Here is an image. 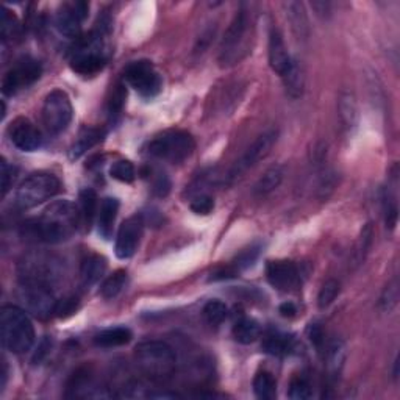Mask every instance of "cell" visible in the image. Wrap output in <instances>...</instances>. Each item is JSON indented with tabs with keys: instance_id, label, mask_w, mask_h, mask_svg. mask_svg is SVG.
I'll use <instances>...</instances> for the list:
<instances>
[{
	"instance_id": "6",
	"label": "cell",
	"mask_w": 400,
	"mask_h": 400,
	"mask_svg": "<svg viewBox=\"0 0 400 400\" xmlns=\"http://www.w3.org/2000/svg\"><path fill=\"white\" fill-rule=\"evenodd\" d=\"M61 183L54 174L35 172L25 179L16 191V205L22 210L38 206L60 193Z\"/></svg>"
},
{
	"instance_id": "45",
	"label": "cell",
	"mask_w": 400,
	"mask_h": 400,
	"mask_svg": "<svg viewBox=\"0 0 400 400\" xmlns=\"http://www.w3.org/2000/svg\"><path fill=\"white\" fill-rule=\"evenodd\" d=\"M2 194L6 196L8 189L11 188V183L14 180V169L8 164L5 160H2Z\"/></svg>"
},
{
	"instance_id": "12",
	"label": "cell",
	"mask_w": 400,
	"mask_h": 400,
	"mask_svg": "<svg viewBox=\"0 0 400 400\" xmlns=\"http://www.w3.org/2000/svg\"><path fill=\"white\" fill-rule=\"evenodd\" d=\"M89 5L85 2L64 4L56 13V29L66 38L79 39L81 33V22L86 19Z\"/></svg>"
},
{
	"instance_id": "15",
	"label": "cell",
	"mask_w": 400,
	"mask_h": 400,
	"mask_svg": "<svg viewBox=\"0 0 400 400\" xmlns=\"http://www.w3.org/2000/svg\"><path fill=\"white\" fill-rule=\"evenodd\" d=\"M8 136L14 147H18L22 152H35L43 144L39 130L29 119L19 118L11 122L8 129Z\"/></svg>"
},
{
	"instance_id": "16",
	"label": "cell",
	"mask_w": 400,
	"mask_h": 400,
	"mask_svg": "<svg viewBox=\"0 0 400 400\" xmlns=\"http://www.w3.org/2000/svg\"><path fill=\"white\" fill-rule=\"evenodd\" d=\"M266 275H268L271 285L279 291H291L300 281L297 266L293 261L286 260L269 261L268 268H266Z\"/></svg>"
},
{
	"instance_id": "26",
	"label": "cell",
	"mask_w": 400,
	"mask_h": 400,
	"mask_svg": "<svg viewBox=\"0 0 400 400\" xmlns=\"http://www.w3.org/2000/svg\"><path fill=\"white\" fill-rule=\"evenodd\" d=\"M294 338L288 335H281V333H275V335L266 336L263 341V350L266 354L274 356H285L289 355L294 350Z\"/></svg>"
},
{
	"instance_id": "9",
	"label": "cell",
	"mask_w": 400,
	"mask_h": 400,
	"mask_svg": "<svg viewBox=\"0 0 400 400\" xmlns=\"http://www.w3.org/2000/svg\"><path fill=\"white\" fill-rule=\"evenodd\" d=\"M74 116V108L69 96L61 89H54L44 99L43 122L52 135H60L69 127Z\"/></svg>"
},
{
	"instance_id": "43",
	"label": "cell",
	"mask_w": 400,
	"mask_h": 400,
	"mask_svg": "<svg viewBox=\"0 0 400 400\" xmlns=\"http://www.w3.org/2000/svg\"><path fill=\"white\" fill-rule=\"evenodd\" d=\"M308 338H310L313 346L318 349L319 352H322L325 344V335L319 324H310V327H308Z\"/></svg>"
},
{
	"instance_id": "20",
	"label": "cell",
	"mask_w": 400,
	"mask_h": 400,
	"mask_svg": "<svg viewBox=\"0 0 400 400\" xmlns=\"http://www.w3.org/2000/svg\"><path fill=\"white\" fill-rule=\"evenodd\" d=\"M324 356H325V366H327L330 377L338 379L341 371H343V368H344V361L347 356L344 341L339 338L331 339L330 343L325 346Z\"/></svg>"
},
{
	"instance_id": "1",
	"label": "cell",
	"mask_w": 400,
	"mask_h": 400,
	"mask_svg": "<svg viewBox=\"0 0 400 400\" xmlns=\"http://www.w3.org/2000/svg\"><path fill=\"white\" fill-rule=\"evenodd\" d=\"M80 213L68 200H60L46 208L36 219L24 224L22 235L39 243L56 244L69 239L79 227Z\"/></svg>"
},
{
	"instance_id": "8",
	"label": "cell",
	"mask_w": 400,
	"mask_h": 400,
	"mask_svg": "<svg viewBox=\"0 0 400 400\" xmlns=\"http://www.w3.org/2000/svg\"><path fill=\"white\" fill-rule=\"evenodd\" d=\"M277 139H279V131L275 129H271L268 131L261 133L260 136H256L254 143L247 147L243 156L233 164V168L230 169L224 181L227 183V185H231V183H235L238 179L243 177L244 172L252 169L254 166H256L271 154V150L275 146V143H277Z\"/></svg>"
},
{
	"instance_id": "24",
	"label": "cell",
	"mask_w": 400,
	"mask_h": 400,
	"mask_svg": "<svg viewBox=\"0 0 400 400\" xmlns=\"http://www.w3.org/2000/svg\"><path fill=\"white\" fill-rule=\"evenodd\" d=\"M104 139V130L97 127H85L81 129L77 139L72 144L71 149V156L72 158H80L81 155H85L89 149H93L97 146L100 141Z\"/></svg>"
},
{
	"instance_id": "36",
	"label": "cell",
	"mask_w": 400,
	"mask_h": 400,
	"mask_svg": "<svg viewBox=\"0 0 400 400\" xmlns=\"http://www.w3.org/2000/svg\"><path fill=\"white\" fill-rule=\"evenodd\" d=\"M397 300H399V281L397 279H393L388 283V286L383 289L379 300V308L381 311L389 313L397 305Z\"/></svg>"
},
{
	"instance_id": "14",
	"label": "cell",
	"mask_w": 400,
	"mask_h": 400,
	"mask_svg": "<svg viewBox=\"0 0 400 400\" xmlns=\"http://www.w3.org/2000/svg\"><path fill=\"white\" fill-rule=\"evenodd\" d=\"M143 229L144 221L141 216H131L121 225L118 238H116V255L118 258L127 260V258L135 255L141 236H143Z\"/></svg>"
},
{
	"instance_id": "18",
	"label": "cell",
	"mask_w": 400,
	"mask_h": 400,
	"mask_svg": "<svg viewBox=\"0 0 400 400\" xmlns=\"http://www.w3.org/2000/svg\"><path fill=\"white\" fill-rule=\"evenodd\" d=\"M338 116L341 121V127L350 135L358 125V105L354 93L343 91L338 99Z\"/></svg>"
},
{
	"instance_id": "31",
	"label": "cell",
	"mask_w": 400,
	"mask_h": 400,
	"mask_svg": "<svg viewBox=\"0 0 400 400\" xmlns=\"http://www.w3.org/2000/svg\"><path fill=\"white\" fill-rule=\"evenodd\" d=\"M254 391L258 399L272 400L277 396V381L269 372H258L254 379Z\"/></svg>"
},
{
	"instance_id": "25",
	"label": "cell",
	"mask_w": 400,
	"mask_h": 400,
	"mask_svg": "<svg viewBox=\"0 0 400 400\" xmlns=\"http://www.w3.org/2000/svg\"><path fill=\"white\" fill-rule=\"evenodd\" d=\"M131 338H133V335H131L130 329H127V327H113V329L100 331L99 335L94 338V343L99 347L111 349V347H121V346L129 344Z\"/></svg>"
},
{
	"instance_id": "35",
	"label": "cell",
	"mask_w": 400,
	"mask_h": 400,
	"mask_svg": "<svg viewBox=\"0 0 400 400\" xmlns=\"http://www.w3.org/2000/svg\"><path fill=\"white\" fill-rule=\"evenodd\" d=\"M339 289H341V285L338 280L330 279L324 283L319 294H318V306L321 308V310H325V308H329L333 302H335V299L339 294Z\"/></svg>"
},
{
	"instance_id": "30",
	"label": "cell",
	"mask_w": 400,
	"mask_h": 400,
	"mask_svg": "<svg viewBox=\"0 0 400 400\" xmlns=\"http://www.w3.org/2000/svg\"><path fill=\"white\" fill-rule=\"evenodd\" d=\"M21 36V24L18 18L6 8H2V14H0V38L2 43H11V41L18 39Z\"/></svg>"
},
{
	"instance_id": "40",
	"label": "cell",
	"mask_w": 400,
	"mask_h": 400,
	"mask_svg": "<svg viewBox=\"0 0 400 400\" xmlns=\"http://www.w3.org/2000/svg\"><path fill=\"white\" fill-rule=\"evenodd\" d=\"M189 208L196 214L208 216L214 210V199L208 194H197L193 200H191Z\"/></svg>"
},
{
	"instance_id": "13",
	"label": "cell",
	"mask_w": 400,
	"mask_h": 400,
	"mask_svg": "<svg viewBox=\"0 0 400 400\" xmlns=\"http://www.w3.org/2000/svg\"><path fill=\"white\" fill-rule=\"evenodd\" d=\"M21 291V299L31 313L38 316H47L50 313H55L56 300L54 297L52 289L49 286L36 285V283H22Z\"/></svg>"
},
{
	"instance_id": "39",
	"label": "cell",
	"mask_w": 400,
	"mask_h": 400,
	"mask_svg": "<svg viewBox=\"0 0 400 400\" xmlns=\"http://www.w3.org/2000/svg\"><path fill=\"white\" fill-rule=\"evenodd\" d=\"M260 252H261V246H250L249 249L243 250L238 256H236V260L233 261V268H235L238 272L239 271H244L247 268H250V266H254L255 261L258 260V256H260Z\"/></svg>"
},
{
	"instance_id": "19",
	"label": "cell",
	"mask_w": 400,
	"mask_h": 400,
	"mask_svg": "<svg viewBox=\"0 0 400 400\" xmlns=\"http://www.w3.org/2000/svg\"><path fill=\"white\" fill-rule=\"evenodd\" d=\"M118 213H119V200L114 197H105L102 200V204H100L99 218H97V227L100 236L105 239L111 238Z\"/></svg>"
},
{
	"instance_id": "17",
	"label": "cell",
	"mask_w": 400,
	"mask_h": 400,
	"mask_svg": "<svg viewBox=\"0 0 400 400\" xmlns=\"http://www.w3.org/2000/svg\"><path fill=\"white\" fill-rule=\"evenodd\" d=\"M268 54H269L271 69L275 74H279L280 77L283 79L288 74V71L291 69V66H293L294 58H291L285 41H283L281 33L277 29L271 30Z\"/></svg>"
},
{
	"instance_id": "46",
	"label": "cell",
	"mask_w": 400,
	"mask_h": 400,
	"mask_svg": "<svg viewBox=\"0 0 400 400\" xmlns=\"http://www.w3.org/2000/svg\"><path fill=\"white\" fill-rule=\"evenodd\" d=\"M279 311L280 314L283 316V318H294V316L297 314V306L293 304V302H285V304H281L280 308H279Z\"/></svg>"
},
{
	"instance_id": "23",
	"label": "cell",
	"mask_w": 400,
	"mask_h": 400,
	"mask_svg": "<svg viewBox=\"0 0 400 400\" xmlns=\"http://www.w3.org/2000/svg\"><path fill=\"white\" fill-rule=\"evenodd\" d=\"M283 177H285V168H283L281 164L271 166V168L266 171L255 183V188H254L255 196L258 197L269 196L281 185Z\"/></svg>"
},
{
	"instance_id": "3",
	"label": "cell",
	"mask_w": 400,
	"mask_h": 400,
	"mask_svg": "<svg viewBox=\"0 0 400 400\" xmlns=\"http://www.w3.org/2000/svg\"><path fill=\"white\" fill-rule=\"evenodd\" d=\"M135 360L138 368L156 381L169 380L177 369V356L174 349L163 341H144L138 344Z\"/></svg>"
},
{
	"instance_id": "10",
	"label": "cell",
	"mask_w": 400,
	"mask_h": 400,
	"mask_svg": "<svg viewBox=\"0 0 400 400\" xmlns=\"http://www.w3.org/2000/svg\"><path fill=\"white\" fill-rule=\"evenodd\" d=\"M125 81L143 97L152 99L161 91L163 81L154 64L147 60L130 63L124 72Z\"/></svg>"
},
{
	"instance_id": "44",
	"label": "cell",
	"mask_w": 400,
	"mask_h": 400,
	"mask_svg": "<svg viewBox=\"0 0 400 400\" xmlns=\"http://www.w3.org/2000/svg\"><path fill=\"white\" fill-rule=\"evenodd\" d=\"M77 306H79V300L77 299H74V297L64 299V300H60V302H56L55 313L60 316V318H64V316H69V314L75 313V310H77Z\"/></svg>"
},
{
	"instance_id": "38",
	"label": "cell",
	"mask_w": 400,
	"mask_h": 400,
	"mask_svg": "<svg viewBox=\"0 0 400 400\" xmlns=\"http://www.w3.org/2000/svg\"><path fill=\"white\" fill-rule=\"evenodd\" d=\"M289 399L293 400H306L311 399L313 391H311V385L305 377H294L289 383V391H288Z\"/></svg>"
},
{
	"instance_id": "2",
	"label": "cell",
	"mask_w": 400,
	"mask_h": 400,
	"mask_svg": "<svg viewBox=\"0 0 400 400\" xmlns=\"http://www.w3.org/2000/svg\"><path fill=\"white\" fill-rule=\"evenodd\" d=\"M0 336L5 349L22 355L35 344V327L22 308L5 305L0 313Z\"/></svg>"
},
{
	"instance_id": "5",
	"label": "cell",
	"mask_w": 400,
	"mask_h": 400,
	"mask_svg": "<svg viewBox=\"0 0 400 400\" xmlns=\"http://www.w3.org/2000/svg\"><path fill=\"white\" fill-rule=\"evenodd\" d=\"M196 141L193 135L183 130H166L149 143L147 152L158 160L169 163H181L193 155Z\"/></svg>"
},
{
	"instance_id": "34",
	"label": "cell",
	"mask_w": 400,
	"mask_h": 400,
	"mask_svg": "<svg viewBox=\"0 0 400 400\" xmlns=\"http://www.w3.org/2000/svg\"><path fill=\"white\" fill-rule=\"evenodd\" d=\"M204 319L210 325H221L229 316V308L221 300H210L202 310Z\"/></svg>"
},
{
	"instance_id": "37",
	"label": "cell",
	"mask_w": 400,
	"mask_h": 400,
	"mask_svg": "<svg viewBox=\"0 0 400 400\" xmlns=\"http://www.w3.org/2000/svg\"><path fill=\"white\" fill-rule=\"evenodd\" d=\"M111 177L118 181L122 183H131L133 180L136 179V171H135V166H133L129 160H119L116 161L111 169H110Z\"/></svg>"
},
{
	"instance_id": "41",
	"label": "cell",
	"mask_w": 400,
	"mask_h": 400,
	"mask_svg": "<svg viewBox=\"0 0 400 400\" xmlns=\"http://www.w3.org/2000/svg\"><path fill=\"white\" fill-rule=\"evenodd\" d=\"M154 175L152 177V191L154 194L158 197H166L171 191V180L164 172H150Z\"/></svg>"
},
{
	"instance_id": "42",
	"label": "cell",
	"mask_w": 400,
	"mask_h": 400,
	"mask_svg": "<svg viewBox=\"0 0 400 400\" xmlns=\"http://www.w3.org/2000/svg\"><path fill=\"white\" fill-rule=\"evenodd\" d=\"M125 97H127V93H125V89L122 85H118L113 91V96L110 99V116L111 118H116V116H119L122 108H124V102H125Z\"/></svg>"
},
{
	"instance_id": "22",
	"label": "cell",
	"mask_w": 400,
	"mask_h": 400,
	"mask_svg": "<svg viewBox=\"0 0 400 400\" xmlns=\"http://www.w3.org/2000/svg\"><path fill=\"white\" fill-rule=\"evenodd\" d=\"M106 271V260L100 255H89L81 261L80 277L85 286H93Z\"/></svg>"
},
{
	"instance_id": "28",
	"label": "cell",
	"mask_w": 400,
	"mask_h": 400,
	"mask_svg": "<svg viewBox=\"0 0 400 400\" xmlns=\"http://www.w3.org/2000/svg\"><path fill=\"white\" fill-rule=\"evenodd\" d=\"M260 336V325L256 321L243 318L233 325V338L239 344H252Z\"/></svg>"
},
{
	"instance_id": "29",
	"label": "cell",
	"mask_w": 400,
	"mask_h": 400,
	"mask_svg": "<svg viewBox=\"0 0 400 400\" xmlns=\"http://www.w3.org/2000/svg\"><path fill=\"white\" fill-rule=\"evenodd\" d=\"M372 238H374V227L369 222L364 225L360 236H358V239H356L354 255H352V263L355 268H358V266H361L364 263L366 256H368V254H369V249L372 246Z\"/></svg>"
},
{
	"instance_id": "33",
	"label": "cell",
	"mask_w": 400,
	"mask_h": 400,
	"mask_svg": "<svg viewBox=\"0 0 400 400\" xmlns=\"http://www.w3.org/2000/svg\"><path fill=\"white\" fill-rule=\"evenodd\" d=\"M80 206L81 213L80 218L85 221V225L89 229L91 224L94 221V216L97 213V194L93 189H83L80 193Z\"/></svg>"
},
{
	"instance_id": "21",
	"label": "cell",
	"mask_w": 400,
	"mask_h": 400,
	"mask_svg": "<svg viewBox=\"0 0 400 400\" xmlns=\"http://www.w3.org/2000/svg\"><path fill=\"white\" fill-rule=\"evenodd\" d=\"M286 11V18L291 24V29L296 33L299 39H306L310 35V25H308V18L304 4L300 2H288L283 5Z\"/></svg>"
},
{
	"instance_id": "32",
	"label": "cell",
	"mask_w": 400,
	"mask_h": 400,
	"mask_svg": "<svg viewBox=\"0 0 400 400\" xmlns=\"http://www.w3.org/2000/svg\"><path fill=\"white\" fill-rule=\"evenodd\" d=\"M127 280H129L127 272L116 271L114 274H111L110 277H108L104 281V285L100 286V296H102L106 300L116 299L122 293L124 288L127 286Z\"/></svg>"
},
{
	"instance_id": "27",
	"label": "cell",
	"mask_w": 400,
	"mask_h": 400,
	"mask_svg": "<svg viewBox=\"0 0 400 400\" xmlns=\"http://www.w3.org/2000/svg\"><path fill=\"white\" fill-rule=\"evenodd\" d=\"M281 80H283V83H285V89L289 97H293V99L302 97L304 88H305V75L302 71V66L299 64L297 60L293 61L291 69Z\"/></svg>"
},
{
	"instance_id": "11",
	"label": "cell",
	"mask_w": 400,
	"mask_h": 400,
	"mask_svg": "<svg viewBox=\"0 0 400 400\" xmlns=\"http://www.w3.org/2000/svg\"><path fill=\"white\" fill-rule=\"evenodd\" d=\"M41 74H43V68H41L39 61L24 58L5 74L2 80V93L5 96L18 94L19 91L31 86L41 77Z\"/></svg>"
},
{
	"instance_id": "7",
	"label": "cell",
	"mask_w": 400,
	"mask_h": 400,
	"mask_svg": "<svg viewBox=\"0 0 400 400\" xmlns=\"http://www.w3.org/2000/svg\"><path fill=\"white\" fill-rule=\"evenodd\" d=\"M249 29H250L249 11L244 6H241L222 38L221 50H219V61L222 66L235 64L244 56V54L247 52L246 36L249 35Z\"/></svg>"
},
{
	"instance_id": "4",
	"label": "cell",
	"mask_w": 400,
	"mask_h": 400,
	"mask_svg": "<svg viewBox=\"0 0 400 400\" xmlns=\"http://www.w3.org/2000/svg\"><path fill=\"white\" fill-rule=\"evenodd\" d=\"M105 25L99 31L91 33L85 38H79L71 55V68L80 75H94L104 69L106 63L104 33Z\"/></svg>"
}]
</instances>
